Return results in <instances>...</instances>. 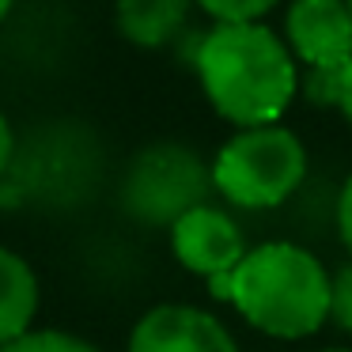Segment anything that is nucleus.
Wrapping results in <instances>:
<instances>
[{"instance_id": "f257e3e1", "label": "nucleus", "mask_w": 352, "mask_h": 352, "mask_svg": "<svg viewBox=\"0 0 352 352\" xmlns=\"http://www.w3.org/2000/svg\"><path fill=\"white\" fill-rule=\"evenodd\" d=\"M193 69L212 110L239 129L276 125L299 91L296 57L265 23H212Z\"/></svg>"}, {"instance_id": "f03ea898", "label": "nucleus", "mask_w": 352, "mask_h": 352, "mask_svg": "<svg viewBox=\"0 0 352 352\" xmlns=\"http://www.w3.org/2000/svg\"><path fill=\"white\" fill-rule=\"evenodd\" d=\"M329 280L318 258L296 243H261L220 280H208L216 299L231 303L258 333L299 341L329 322Z\"/></svg>"}, {"instance_id": "7ed1b4c3", "label": "nucleus", "mask_w": 352, "mask_h": 352, "mask_svg": "<svg viewBox=\"0 0 352 352\" xmlns=\"http://www.w3.org/2000/svg\"><path fill=\"white\" fill-rule=\"evenodd\" d=\"M307 148L284 125L239 129L212 160V190L235 208H276L303 186Z\"/></svg>"}, {"instance_id": "20e7f679", "label": "nucleus", "mask_w": 352, "mask_h": 352, "mask_svg": "<svg viewBox=\"0 0 352 352\" xmlns=\"http://www.w3.org/2000/svg\"><path fill=\"white\" fill-rule=\"evenodd\" d=\"M284 42L296 65L307 69V80H299L307 99L337 107L344 76L352 69L349 4L344 0H292L288 16H284Z\"/></svg>"}, {"instance_id": "39448f33", "label": "nucleus", "mask_w": 352, "mask_h": 352, "mask_svg": "<svg viewBox=\"0 0 352 352\" xmlns=\"http://www.w3.org/2000/svg\"><path fill=\"white\" fill-rule=\"evenodd\" d=\"M208 186H212V167H205L190 148L155 144L129 167L125 208L140 220L175 223L193 205H205Z\"/></svg>"}, {"instance_id": "423d86ee", "label": "nucleus", "mask_w": 352, "mask_h": 352, "mask_svg": "<svg viewBox=\"0 0 352 352\" xmlns=\"http://www.w3.org/2000/svg\"><path fill=\"white\" fill-rule=\"evenodd\" d=\"M170 250L182 269L205 276V280H220L246 258L250 246H246L235 216L205 201L170 223Z\"/></svg>"}, {"instance_id": "0eeeda50", "label": "nucleus", "mask_w": 352, "mask_h": 352, "mask_svg": "<svg viewBox=\"0 0 352 352\" xmlns=\"http://www.w3.org/2000/svg\"><path fill=\"white\" fill-rule=\"evenodd\" d=\"M129 352H239V344L216 314L190 303H163L133 326Z\"/></svg>"}, {"instance_id": "6e6552de", "label": "nucleus", "mask_w": 352, "mask_h": 352, "mask_svg": "<svg viewBox=\"0 0 352 352\" xmlns=\"http://www.w3.org/2000/svg\"><path fill=\"white\" fill-rule=\"evenodd\" d=\"M38 314V276L31 261L0 246V349L34 329Z\"/></svg>"}, {"instance_id": "1a4fd4ad", "label": "nucleus", "mask_w": 352, "mask_h": 352, "mask_svg": "<svg viewBox=\"0 0 352 352\" xmlns=\"http://www.w3.org/2000/svg\"><path fill=\"white\" fill-rule=\"evenodd\" d=\"M193 0H118L114 19L125 42L140 50H160L186 27Z\"/></svg>"}, {"instance_id": "9d476101", "label": "nucleus", "mask_w": 352, "mask_h": 352, "mask_svg": "<svg viewBox=\"0 0 352 352\" xmlns=\"http://www.w3.org/2000/svg\"><path fill=\"white\" fill-rule=\"evenodd\" d=\"M0 352H99V349L76 333H65V329H31L19 341L4 344Z\"/></svg>"}, {"instance_id": "9b49d317", "label": "nucleus", "mask_w": 352, "mask_h": 352, "mask_svg": "<svg viewBox=\"0 0 352 352\" xmlns=\"http://www.w3.org/2000/svg\"><path fill=\"white\" fill-rule=\"evenodd\" d=\"M280 0H197V8L212 23H261Z\"/></svg>"}, {"instance_id": "f8f14e48", "label": "nucleus", "mask_w": 352, "mask_h": 352, "mask_svg": "<svg viewBox=\"0 0 352 352\" xmlns=\"http://www.w3.org/2000/svg\"><path fill=\"white\" fill-rule=\"evenodd\" d=\"M329 318L352 333V261L344 269H337L333 280H329Z\"/></svg>"}, {"instance_id": "ddd939ff", "label": "nucleus", "mask_w": 352, "mask_h": 352, "mask_svg": "<svg viewBox=\"0 0 352 352\" xmlns=\"http://www.w3.org/2000/svg\"><path fill=\"white\" fill-rule=\"evenodd\" d=\"M337 235H341L344 250L352 254V175L341 186V197H337Z\"/></svg>"}, {"instance_id": "4468645a", "label": "nucleus", "mask_w": 352, "mask_h": 352, "mask_svg": "<svg viewBox=\"0 0 352 352\" xmlns=\"http://www.w3.org/2000/svg\"><path fill=\"white\" fill-rule=\"evenodd\" d=\"M12 155H16V133H12V122L4 118V110H0V175L8 170Z\"/></svg>"}, {"instance_id": "2eb2a0df", "label": "nucleus", "mask_w": 352, "mask_h": 352, "mask_svg": "<svg viewBox=\"0 0 352 352\" xmlns=\"http://www.w3.org/2000/svg\"><path fill=\"white\" fill-rule=\"evenodd\" d=\"M337 110H341V114L349 118V125H352V69H349V76H344V87H341V102H337Z\"/></svg>"}, {"instance_id": "dca6fc26", "label": "nucleus", "mask_w": 352, "mask_h": 352, "mask_svg": "<svg viewBox=\"0 0 352 352\" xmlns=\"http://www.w3.org/2000/svg\"><path fill=\"white\" fill-rule=\"evenodd\" d=\"M16 8V0H0V23H4V19H8V12Z\"/></svg>"}, {"instance_id": "f3484780", "label": "nucleus", "mask_w": 352, "mask_h": 352, "mask_svg": "<svg viewBox=\"0 0 352 352\" xmlns=\"http://www.w3.org/2000/svg\"><path fill=\"white\" fill-rule=\"evenodd\" d=\"M326 352H349V349H326Z\"/></svg>"}, {"instance_id": "a211bd4d", "label": "nucleus", "mask_w": 352, "mask_h": 352, "mask_svg": "<svg viewBox=\"0 0 352 352\" xmlns=\"http://www.w3.org/2000/svg\"><path fill=\"white\" fill-rule=\"evenodd\" d=\"M344 4H349V12H352V0H344Z\"/></svg>"}]
</instances>
